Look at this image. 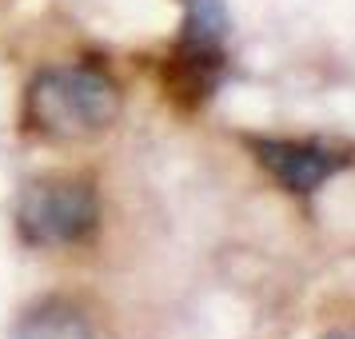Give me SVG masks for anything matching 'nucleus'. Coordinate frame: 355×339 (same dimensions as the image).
Returning a JSON list of instances; mask_svg holds the SVG:
<instances>
[{"mask_svg":"<svg viewBox=\"0 0 355 339\" xmlns=\"http://www.w3.org/2000/svg\"><path fill=\"white\" fill-rule=\"evenodd\" d=\"M120 112H124L120 84L112 80V72L88 60L40 68L24 92V128L52 144L96 140L116 128Z\"/></svg>","mask_w":355,"mask_h":339,"instance_id":"f257e3e1","label":"nucleus"},{"mask_svg":"<svg viewBox=\"0 0 355 339\" xmlns=\"http://www.w3.org/2000/svg\"><path fill=\"white\" fill-rule=\"evenodd\" d=\"M17 236L28 247H72L100 227L96 184L84 176H40L17 195Z\"/></svg>","mask_w":355,"mask_h":339,"instance_id":"f03ea898","label":"nucleus"},{"mask_svg":"<svg viewBox=\"0 0 355 339\" xmlns=\"http://www.w3.org/2000/svg\"><path fill=\"white\" fill-rule=\"evenodd\" d=\"M243 144L288 195H315L327 180L355 168V148L320 136H243Z\"/></svg>","mask_w":355,"mask_h":339,"instance_id":"7ed1b4c3","label":"nucleus"},{"mask_svg":"<svg viewBox=\"0 0 355 339\" xmlns=\"http://www.w3.org/2000/svg\"><path fill=\"white\" fill-rule=\"evenodd\" d=\"M160 76H164L168 100L180 104L184 112H196V108H204L220 92V84L227 76V52H204V49L176 44L172 56L164 60Z\"/></svg>","mask_w":355,"mask_h":339,"instance_id":"20e7f679","label":"nucleus"},{"mask_svg":"<svg viewBox=\"0 0 355 339\" xmlns=\"http://www.w3.org/2000/svg\"><path fill=\"white\" fill-rule=\"evenodd\" d=\"M17 339H96L92 323L68 299H44L24 311L17 323Z\"/></svg>","mask_w":355,"mask_h":339,"instance_id":"39448f33","label":"nucleus"},{"mask_svg":"<svg viewBox=\"0 0 355 339\" xmlns=\"http://www.w3.org/2000/svg\"><path fill=\"white\" fill-rule=\"evenodd\" d=\"M184 20H180V40L184 49H204V52H227L232 36V12L224 0H180Z\"/></svg>","mask_w":355,"mask_h":339,"instance_id":"423d86ee","label":"nucleus"},{"mask_svg":"<svg viewBox=\"0 0 355 339\" xmlns=\"http://www.w3.org/2000/svg\"><path fill=\"white\" fill-rule=\"evenodd\" d=\"M327 339H355V327H339V331H331Z\"/></svg>","mask_w":355,"mask_h":339,"instance_id":"0eeeda50","label":"nucleus"}]
</instances>
